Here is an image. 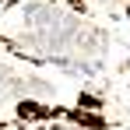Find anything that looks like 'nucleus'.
Wrapping results in <instances>:
<instances>
[{"label": "nucleus", "mask_w": 130, "mask_h": 130, "mask_svg": "<svg viewBox=\"0 0 130 130\" xmlns=\"http://www.w3.org/2000/svg\"><path fill=\"white\" fill-rule=\"evenodd\" d=\"M42 109L35 106V102H21V116H39Z\"/></svg>", "instance_id": "nucleus-1"}]
</instances>
